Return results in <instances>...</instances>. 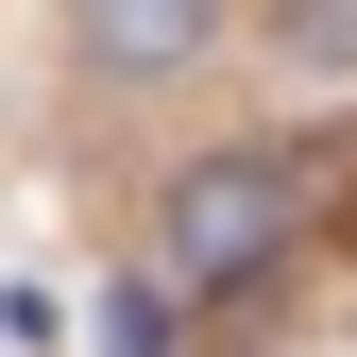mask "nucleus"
<instances>
[{"label": "nucleus", "mask_w": 357, "mask_h": 357, "mask_svg": "<svg viewBox=\"0 0 357 357\" xmlns=\"http://www.w3.org/2000/svg\"><path fill=\"white\" fill-rule=\"evenodd\" d=\"M102 357H170V289H102Z\"/></svg>", "instance_id": "3"}, {"label": "nucleus", "mask_w": 357, "mask_h": 357, "mask_svg": "<svg viewBox=\"0 0 357 357\" xmlns=\"http://www.w3.org/2000/svg\"><path fill=\"white\" fill-rule=\"evenodd\" d=\"M289 34L306 52H357V0H289Z\"/></svg>", "instance_id": "4"}, {"label": "nucleus", "mask_w": 357, "mask_h": 357, "mask_svg": "<svg viewBox=\"0 0 357 357\" xmlns=\"http://www.w3.org/2000/svg\"><path fill=\"white\" fill-rule=\"evenodd\" d=\"M68 34L102 68H188L204 52V0H68Z\"/></svg>", "instance_id": "2"}, {"label": "nucleus", "mask_w": 357, "mask_h": 357, "mask_svg": "<svg viewBox=\"0 0 357 357\" xmlns=\"http://www.w3.org/2000/svg\"><path fill=\"white\" fill-rule=\"evenodd\" d=\"M306 221V153H221L170 188V289H238L255 255H289Z\"/></svg>", "instance_id": "1"}]
</instances>
